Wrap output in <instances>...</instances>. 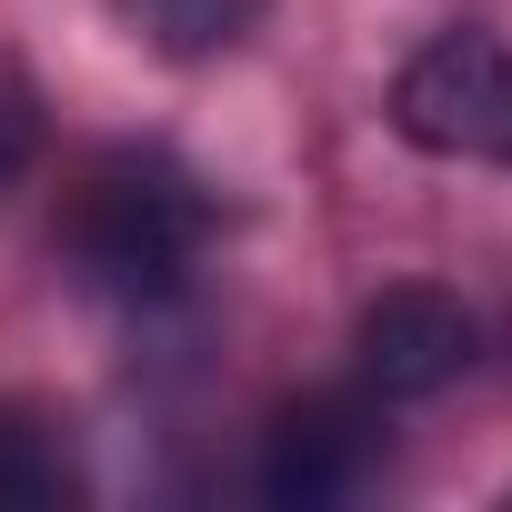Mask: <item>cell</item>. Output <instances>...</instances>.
I'll return each mask as SVG.
<instances>
[{"label": "cell", "instance_id": "6da1fadb", "mask_svg": "<svg viewBox=\"0 0 512 512\" xmlns=\"http://www.w3.org/2000/svg\"><path fill=\"white\" fill-rule=\"evenodd\" d=\"M201 221H211V211H201V191H191L181 161H161V151H111V161L81 171V191H71V211H61V241H71V262H81L101 292L161 302V292H181L191 262H201Z\"/></svg>", "mask_w": 512, "mask_h": 512}, {"label": "cell", "instance_id": "7a4b0ae2", "mask_svg": "<svg viewBox=\"0 0 512 512\" xmlns=\"http://www.w3.org/2000/svg\"><path fill=\"white\" fill-rule=\"evenodd\" d=\"M392 131L432 161H512V51L492 31H442L392 81Z\"/></svg>", "mask_w": 512, "mask_h": 512}, {"label": "cell", "instance_id": "3957f363", "mask_svg": "<svg viewBox=\"0 0 512 512\" xmlns=\"http://www.w3.org/2000/svg\"><path fill=\"white\" fill-rule=\"evenodd\" d=\"M372 462H382V402L372 392H302L262 432V502L332 512L372 482Z\"/></svg>", "mask_w": 512, "mask_h": 512}, {"label": "cell", "instance_id": "277c9868", "mask_svg": "<svg viewBox=\"0 0 512 512\" xmlns=\"http://www.w3.org/2000/svg\"><path fill=\"white\" fill-rule=\"evenodd\" d=\"M472 352H482L472 312L452 292H432V282H392L352 322V362H362L372 402H432V392H452L472 372Z\"/></svg>", "mask_w": 512, "mask_h": 512}, {"label": "cell", "instance_id": "5b68a950", "mask_svg": "<svg viewBox=\"0 0 512 512\" xmlns=\"http://www.w3.org/2000/svg\"><path fill=\"white\" fill-rule=\"evenodd\" d=\"M81 502V462H71V432L31 402L0 412V512H61Z\"/></svg>", "mask_w": 512, "mask_h": 512}, {"label": "cell", "instance_id": "8992f818", "mask_svg": "<svg viewBox=\"0 0 512 512\" xmlns=\"http://www.w3.org/2000/svg\"><path fill=\"white\" fill-rule=\"evenodd\" d=\"M121 11H131L171 61H211V51H231L251 21H262V0H121Z\"/></svg>", "mask_w": 512, "mask_h": 512}]
</instances>
